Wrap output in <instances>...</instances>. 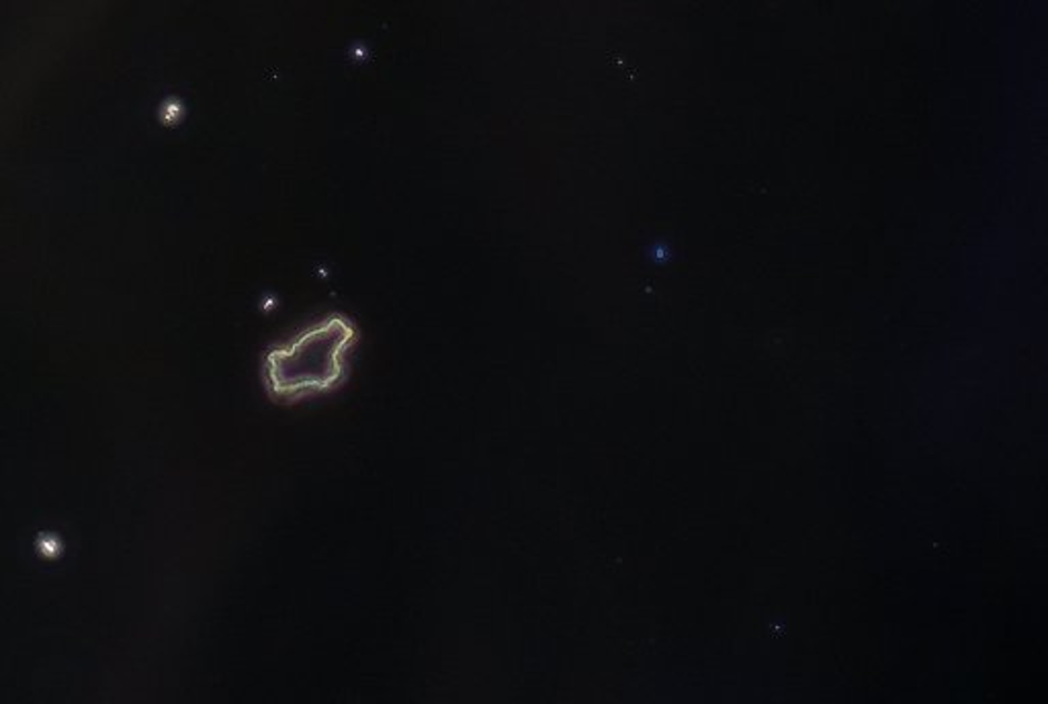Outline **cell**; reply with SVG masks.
Listing matches in <instances>:
<instances>
[{"label": "cell", "mask_w": 1048, "mask_h": 704, "mask_svg": "<svg viewBox=\"0 0 1048 704\" xmlns=\"http://www.w3.org/2000/svg\"><path fill=\"white\" fill-rule=\"evenodd\" d=\"M359 327L349 315L330 314L268 349L263 383L271 400L295 403L339 390L349 375V356Z\"/></svg>", "instance_id": "cell-1"}]
</instances>
